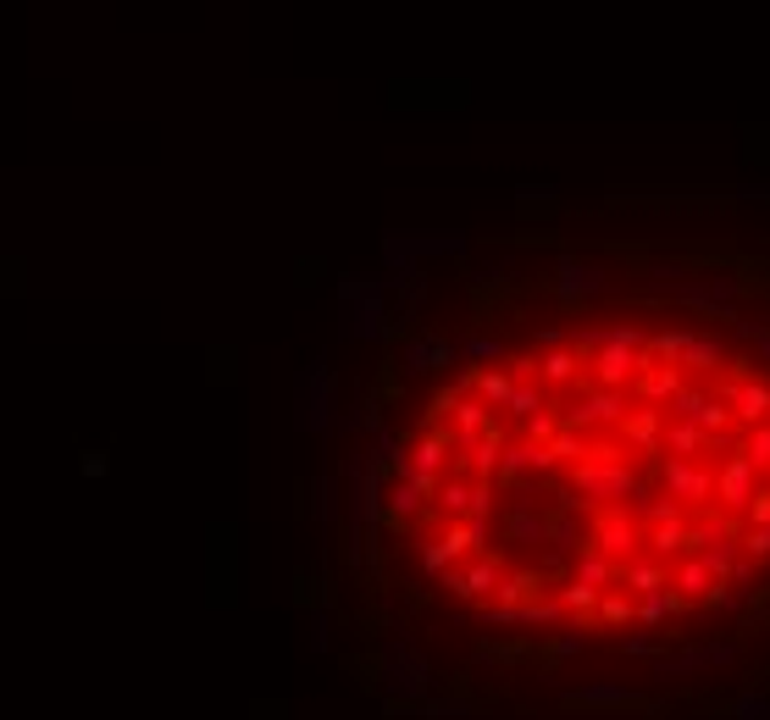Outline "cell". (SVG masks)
<instances>
[{
	"mask_svg": "<svg viewBox=\"0 0 770 720\" xmlns=\"http://www.w3.org/2000/svg\"><path fill=\"white\" fill-rule=\"evenodd\" d=\"M587 549H598L605 560H616V566L638 560L643 555V521H638V510L632 504H598L587 515Z\"/></svg>",
	"mask_w": 770,
	"mask_h": 720,
	"instance_id": "2",
	"label": "cell"
},
{
	"mask_svg": "<svg viewBox=\"0 0 770 720\" xmlns=\"http://www.w3.org/2000/svg\"><path fill=\"white\" fill-rule=\"evenodd\" d=\"M699 427H704V432H732V405L710 394V399H704V410H699Z\"/></svg>",
	"mask_w": 770,
	"mask_h": 720,
	"instance_id": "36",
	"label": "cell"
},
{
	"mask_svg": "<svg viewBox=\"0 0 770 720\" xmlns=\"http://www.w3.org/2000/svg\"><path fill=\"white\" fill-rule=\"evenodd\" d=\"M699 560H704V571H710L715 582H732V571H737V560H743V544H737V537H732V544H710Z\"/></svg>",
	"mask_w": 770,
	"mask_h": 720,
	"instance_id": "30",
	"label": "cell"
},
{
	"mask_svg": "<svg viewBox=\"0 0 770 720\" xmlns=\"http://www.w3.org/2000/svg\"><path fill=\"white\" fill-rule=\"evenodd\" d=\"M555 599H560L565 615H598V588H587V582H576V577H565V582L555 588Z\"/></svg>",
	"mask_w": 770,
	"mask_h": 720,
	"instance_id": "29",
	"label": "cell"
},
{
	"mask_svg": "<svg viewBox=\"0 0 770 720\" xmlns=\"http://www.w3.org/2000/svg\"><path fill=\"white\" fill-rule=\"evenodd\" d=\"M632 416V388H587L576 405H565L560 410V421L571 427V432H598V427H616L621 432V421Z\"/></svg>",
	"mask_w": 770,
	"mask_h": 720,
	"instance_id": "3",
	"label": "cell"
},
{
	"mask_svg": "<svg viewBox=\"0 0 770 720\" xmlns=\"http://www.w3.org/2000/svg\"><path fill=\"white\" fill-rule=\"evenodd\" d=\"M571 577H576V582H587V588H598V593H605V588H616L621 566H616V560H605L598 549H582V555L571 560Z\"/></svg>",
	"mask_w": 770,
	"mask_h": 720,
	"instance_id": "23",
	"label": "cell"
},
{
	"mask_svg": "<svg viewBox=\"0 0 770 720\" xmlns=\"http://www.w3.org/2000/svg\"><path fill=\"white\" fill-rule=\"evenodd\" d=\"M565 709L571 715H665L660 704H649L643 693H621V687H582V693H565Z\"/></svg>",
	"mask_w": 770,
	"mask_h": 720,
	"instance_id": "8",
	"label": "cell"
},
{
	"mask_svg": "<svg viewBox=\"0 0 770 720\" xmlns=\"http://www.w3.org/2000/svg\"><path fill=\"white\" fill-rule=\"evenodd\" d=\"M598 289H605V278H598V266H587V260H560L555 266V294H560V305H582V300H593Z\"/></svg>",
	"mask_w": 770,
	"mask_h": 720,
	"instance_id": "10",
	"label": "cell"
},
{
	"mask_svg": "<svg viewBox=\"0 0 770 720\" xmlns=\"http://www.w3.org/2000/svg\"><path fill=\"white\" fill-rule=\"evenodd\" d=\"M759 483H765V472L743 455V449H732V455L715 466V510H726V515H748Z\"/></svg>",
	"mask_w": 770,
	"mask_h": 720,
	"instance_id": "5",
	"label": "cell"
},
{
	"mask_svg": "<svg viewBox=\"0 0 770 720\" xmlns=\"http://www.w3.org/2000/svg\"><path fill=\"white\" fill-rule=\"evenodd\" d=\"M737 544H743L748 560H770V526H743Z\"/></svg>",
	"mask_w": 770,
	"mask_h": 720,
	"instance_id": "38",
	"label": "cell"
},
{
	"mask_svg": "<svg viewBox=\"0 0 770 720\" xmlns=\"http://www.w3.org/2000/svg\"><path fill=\"white\" fill-rule=\"evenodd\" d=\"M549 449H555V461H560V466H576V461H587V432H571V427H560Z\"/></svg>",
	"mask_w": 770,
	"mask_h": 720,
	"instance_id": "33",
	"label": "cell"
},
{
	"mask_svg": "<svg viewBox=\"0 0 770 720\" xmlns=\"http://www.w3.org/2000/svg\"><path fill=\"white\" fill-rule=\"evenodd\" d=\"M466 355H471V360H504V344H499V338H471Z\"/></svg>",
	"mask_w": 770,
	"mask_h": 720,
	"instance_id": "42",
	"label": "cell"
},
{
	"mask_svg": "<svg viewBox=\"0 0 770 720\" xmlns=\"http://www.w3.org/2000/svg\"><path fill=\"white\" fill-rule=\"evenodd\" d=\"M565 488H576L593 510L598 504H632V510L649 504V483L627 461H582V466H565Z\"/></svg>",
	"mask_w": 770,
	"mask_h": 720,
	"instance_id": "1",
	"label": "cell"
},
{
	"mask_svg": "<svg viewBox=\"0 0 770 720\" xmlns=\"http://www.w3.org/2000/svg\"><path fill=\"white\" fill-rule=\"evenodd\" d=\"M732 383H754V360H743V355L732 360Z\"/></svg>",
	"mask_w": 770,
	"mask_h": 720,
	"instance_id": "44",
	"label": "cell"
},
{
	"mask_svg": "<svg viewBox=\"0 0 770 720\" xmlns=\"http://www.w3.org/2000/svg\"><path fill=\"white\" fill-rule=\"evenodd\" d=\"M450 566H455V560L444 555V544H439V537H421V571H427V577H444Z\"/></svg>",
	"mask_w": 770,
	"mask_h": 720,
	"instance_id": "37",
	"label": "cell"
},
{
	"mask_svg": "<svg viewBox=\"0 0 770 720\" xmlns=\"http://www.w3.org/2000/svg\"><path fill=\"white\" fill-rule=\"evenodd\" d=\"M477 660H482V665H522V660H538V643H527V638L477 643Z\"/></svg>",
	"mask_w": 770,
	"mask_h": 720,
	"instance_id": "26",
	"label": "cell"
},
{
	"mask_svg": "<svg viewBox=\"0 0 770 720\" xmlns=\"http://www.w3.org/2000/svg\"><path fill=\"white\" fill-rule=\"evenodd\" d=\"M643 372H649V355H643V349H627V344H598V355L587 360L582 394H587V388H632Z\"/></svg>",
	"mask_w": 770,
	"mask_h": 720,
	"instance_id": "4",
	"label": "cell"
},
{
	"mask_svg": "<svg viewBox=\"0 0 770 720\" xmlns=\"http://www.w3.org/2000/svg\"><path fill=\"white\" fill-rule=\"evenodd\" d=\"M544 405H549V388H544V383H516V394H510L504 416H510V421H533Z\"/></svg>",
	"mask_w": 770,
	"mask_h": 720,
	"instance_id": "28",
	"label": "cell"
},
{
	"mask_svg": "<svg viewBox=\"0 0 770 720\" xmlns=\"http://www.w3.org/2000/svg\"><path fill=\"white\" fill-rule=\"evenodd\" d=\"M693 599H681L676 588H660V593H643L638 599V626H665L670 615H688Z\"/></svg>",
	"mask_w": 770,
	"mask_h": 720,
	"instance_id": "21",
	"label": "cell"
},
{
	"mask_svg": "<svg viewBox=\"0 0 770 720\" xmlns=\"http://www.w3.org/2000/svg\"><path fill=\"white\" fill-rule=\"evenodd\" d=\"M544 544H549L555 555H582V549H587V515H576V510H549V515H544Z\"/></svg>",
	"mask_w": 770,
	"mask_h": 720,
	"instance_id": "12",
	"label": "cell"
},
{
	"mask_svg": "<svg viewBox=\"0 0 770 720\" xmlns=\"http://www.w3.org/2000/svg\"><path fill=\"white\" fill-rule=\"evenodd\" d=\"M715 399H726L743 427L770 421V383H732V378H721V383H715Z\"/></svg>",
	"mask_w": 770,
	"mask_h": 720,
	"instance_id": "9",
	"label": "cell"
},
{
	"mask_svg": "<svg viewBox=\"0 0 770 720\" xmlns=\"http://www.w3.org/2000/svg\"><path fill=\"white\" fill-rule=\"evenodd\" d=\"M765 483H770V477H765Z\"/></svg>",
	"mask_w": 770,
	"mask_h": 720,
	"instance_id": "47",
	"label": "cell"
},
{
	"mask_svg": "<svg viewBox=\"0 0 770 720\" xmlns=\"http://www.w3.org/2000/svg\"><path fill=\"white\" fill-rule=\"evenodd\" d=\"M721 360H726V344L715 333H693L688 355H681V372H721Z\"/></svg>",
	"mask_w": 770,
	"mask_h": 720,
	"instance_id": "25",
	"label": "cell"
},
{
	"mask_svg": "<svg viewBox=\"0 0 770 720\" xmlns=\"http://www.w3.org/2000/svg\"><path fill=\"white\" fill-rule=\"evenodd\" d=\"M660 483L670 499H681L693 515L715 504V472L704 461H660Z\"/></svg>",
	"mask_w": 770,
	"mask_h": 720,
	"instance_id": "7",
	"label": "cell"
},
{
	"mask_svg": "<svg viewBox=\"0 0 770 720\" xmlns=\"http://www.w3.org/2000/svg\"><path fill=\"white\" fill-rule=\"evenodd\" d=\"M754 566H759V560H748V555H743V560H737V571H732V582H743V588H748V582H754Z\"/></svg>",
	"mask_w": 770,
	"mask_h": 720,
	"instance_id": "45",
	"label": "cell"
},
{
	"mask_svg": "<svg viewBox=\"0 0 770 720\" xmlns=\"http://www.w3.org/2000/svg\"><path fill=\"white\" fill-rule=\"evenodd\" d=\"M759 349H765V360H770V327H759Z\"/></svg>",
	"mask_w": 770,
	"mask_h": 720,
	"instance_id": "46",
	"label": "cell"
},
{
	"mask_svg": "<svg viewBox=\"0 0 770 720\" xmlns=\"http://www.w3.org/2000/svg\"><path fill=\"white\" fill-rule=\"evenodd\" d=\"M660 438H665V410H654V405H643V410H632V416L621 421V443H632V449H649V455H665V449H660Z\"/></svg>",
	"mask_w": 770,
	"mask_h": 720,
	"instance_id": "17",
	"label": "cell"
},
{
	"mask_svg": "<svg viewBox=\"0 0 770 720\" xmlns=\"http://www.w3.org/2000/svg\"><path fill=\"white\" fill-rule=\"evenodd\" d=\"M693 344V327H665V333H649V360H660V367H681V355H688Z\"/></svg>",
	"mask_w": 770,
	"mask_h": 720,
	"instance_id": "24",
	"label": "cell"
},
{
	"mask_svg": "<svg viewBox=\"0 0 770 720\" xmlns=\"http://www.w3.org/2000/svg\"><path fill=\"white\" fill-rule=\"evenodd\" d=\"M704 609H710V615H721V609H737V593H732L726 582H715V588L704 593Z\"/></svg>",
	"mask_w": 770,
	"mask_h": 720,
	"instance_id": "41",
	"label": "cell"
},
{
	"mask_svg": "<svg viewBox=\"0 0 770 720\" xmlns=\"http://www.w3.org/2000/svg\"><path fill=\"white\" fill-rule=\"evenodd\" d=\"M582 378H587V367H582V355L565 344V349H544V360H538V383L549 388V394H565V388H582Z\"/></svg>",
	"mask_w": 770,
	"mask_h": 720,
	"instance_id": "11",
	"label": "cell"
},
{
	"mask_svg": "<svg viewBox=\"0 0 770 720\" xmlns=\"http://www.w3.org/2000/svg\"><path fill=\"white\" fill-rule=\"evenodd\" d=\"M681 515H693V510L681 504V499H670V493H654V499L638 510V521H643V526H665V521H681Z\"/></svg>",
	"mask_w": 770,
	"mask_h": 720,
	"instance_id": "31",
	"label": "cell"
},
{
	"mask_svg": "<svg viewBox=\"0 0 770 720\" xmlns=\"http://www.w3.org/2000/svg\"><path fill=\"white\" fill-rule=\"evenodd\" d=\"M544 593H549V577H544V571H504V582H499V593H493L488 604L516 609V604H527V599H544Z\"/></svg>",
	"mask_w": 770,
	"mask_h": 720,
	"instance_id": "18",
	"label": "cell"
},
{
	"mask_svg": "<svg viewBox=\"0 0 770 720\" xmlns=\"http://www.w3.org/2000/svg\"><path fill=\"white\" fill-rule=\"evenodd\" d=\"M522 427H527V443H555V432H560L565 421H560V410H555V405H544V410H538L533 421H522Z\"/></svg>",
	"mask_w": 770,
	"mask_h": 720,
	"instance_id": "35",
	"label": "cell"
},
{
	"mask_svg": "<svg viewBox=\"0 0 770 720\" xmlns=\"http://www.w3.org/2000/svg\"><path fill=\"white\" fill-rule=\"evenodd\" d=\"M471 394H477L482 405L504 410V405H510V394H516V378L499 372V367H471Z\"/></svg>",
	"mask_w": 770,
	"mask_h": 720,
	"instance_id": "22",
	"label": "cell"
},
{
	"mask_svg": "<svg viewBox=\"0 0 770 720\" xmlns=\"http://www.w3.org/2000/svg\"><path fill=\"white\" fill-rule=\"evenodd\" d=\"M627 620H638V599L627 588H605V593H598V626H627Z\"/></svg>",
	"mask_w": 770,
	"mask_h": 720,
	"instance_id": "27",
	"label": "cell"
},
{
	"mask_svg": "<svg viewBox=\"0 0 770 720\" xmlns=\"http://www.w3.org/2000/svg\"><path fill=\"white\" fill-rule=\"evenodd\" d=\"M471 499H477V483H471L466 472H450V477H439L433 510H439L444 521H466V515H471Z\"/></svg>",
	"mask_w": 770,
	"mask_h": 720,
	"instance_id": "15",
	"label": "cell"
},
{
	"mask_svg": "<svg viewBox=\"0 0 770 720\" xmlns=\"http://www.w3.org/2000/svg\"><path fill=\"white\" fill-rule=\"evenodd\" d=\"M621 649H627V654H660V643H654V638H627Z\"/></svg>",
	"mask_w": 770,
	"mask_h": 720,
	"instance_id": "43",
	"label": "cell"
},
{
	"mask_svg": "<svg viewBox=\"0 0 770 720\" xmlns=\"http://www.w3.org/2000/svg\"><path fill=\"white\" fill-rule=\"evenodd\" d=\"M538 360H544L538 349H527V355H510V360H504V372L516 378V383H538Z\"/></svg>",
	"mask_w": 770,
	"mask_h": 720,
	"instance_id": "39",
	"label": "cell"
},
{
	"mask_svg": "<svg viewBox=\"0 0 770 720\" xmlns=\"http://www.w3.org/2000/svg\"><path fill=\"white\" fill-rule=\"evenodd\" d=\"M688 383V372L681 367H660V360H649V372L632 383V394H638V405H654V410H665L670 399H676V388Z\"/></svg>",
	"mask_w": 770,
	"mask_h": 720,
	"instance_id": "13",
	"label": "cell"
},
{
	"mask_svg": "<svg viewBox=\"0 0 770 720\" xmlns=\"http://www.w3.org/2000/svg\"><path fill=\"white\" fill-rule=\"evenodd\" d=\"M743 526H770V483H759V493H754V504H748Z\"/></svg>",
	"mask_w": 770,
	"mask_h": 720,
	"instance_id": "40",
	"label": "cell"
},
{
	"mask_svg": "<svg viewBox=\"0 0 770 720\" xmlns=\"http://www.w3.org/2000/svg\"><path fill=\"white\" fill-rule=\"evenodd\" d=\"M660 449H665V461H704V427H699V421H676V416H665V438H660Z\"/></svg>",
	"mask_w": 770,
	"mask_h": 720,
	"instance_id": "16",
	"label": "cell"
},
{
	"mask_svg": "<svg viewBox=\"0 0 770 720\" xmlns=\"http://www.w3.org/2000/svg\"><path fill=\"white\" fill-rule=\"evenodd\" d=\"M499 582H504V560H499L493 549H482V555H471V560H460V566L444 571V588H450L460 604H482V599H493Z\"/></svg>",
	"mask_w": 770,
	"mask_h": 720,
	"instance_id": "6",
	"label": "cell"
},
{
	"mask_svg": "<svg viewBox=\"0 0 770 720\" xmlns=\"http://www.w3.org/2000/svg\"><path fill=\"white\" fill-rule=\"evenodd\" d=\"M743 455H748V461L770 477V421H759V427H748V432H743Z\"/></svg>",
	"mask_w": 770,
	"mask_h": 720,
	"instance_id": "34",
	"label": "cell"
},
{
	"mask_svg": "<svg viewBox=\"0 0 770 720\" xmlns=\"http://www.w3.org/2000/svg\"><path fill=\"white\" fill-rule=\"evenodd\" d=\"M670 588H676L681 599L704 604V593L715 588V577L704 571V560H699V555H681V560H670Z\"/></svg>",
	"mask_w": 770,
	"mask_h": 720,
	"instance_id": "19",
	"label": "cell"
},
{
	"mask_svg": "<svg viewBox=\"0 0 770 720\" xmlns=\"http://www.w3.org/2000/svg\"><path fill=\"white\" fill-rule=\"evenodd\" d=\"M405 360H410V372H439V367H450V360H455V344L421 333V338L405 344Z\"/></svg>",
	"mask_w": 770,
	"mask_h": 720,
	"instance_id": "20",
	"label": "cell"
},
{
	"mask_svg": "<svg viewBox=\"0 0 770 720\" xmlns=\"http://www.w3.org/2000/svg\"><path fill=\"white\" fill-rule=\"evenodd\" d=\"M704 399H710V394H704L699 383H681V388H676V399L665 405V416H676V421H699Z\"/></svg>",
	"mask_w": 770,
	"mask_h": 720,
	"instance_id": "32",
	"label": "cell"
},
{
	"mask_svg": "<svg viewBox=\"0 0 770 720\" xmlns=\"http://www.w3.org/2000/svg\"><path fill=\"white\" fill-rule=\"evenodd\" d=\"M616 588H627L632 599H643V593H660V588H670V566H665V560H654V555L643 549L638 560H627V566H621Z\"/></svg>",
	"mask_w": 770,
	"mask_h": 720,
	"instance_id": "14",
	"label": "cell"
}]
</instances>
